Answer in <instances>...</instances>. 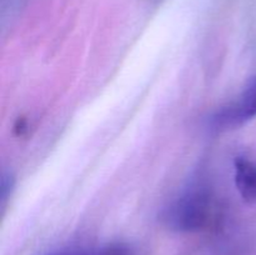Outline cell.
<instances>
[{
  "instance_id": "obj_1",
  "label": "cell",
  "mask_w": 256,
  "mask_h": 255,
  "mask_svg": "<svg viewBox=\"0 0 256 255\" xmlns=\"http://www.w3.org/2000/svg\"><path fill=\"white\" fill-rule=\"evenodd\" d=\"M214 215L212 194L202 185L190 186L172 200L162 212V220L169 229L180 232H200L209 226Z\"/></svg>"
},
{
  "instance_id": "obj_5",
  "label": "cell",
  "mask_w": 256,
  "mask_h": 255,
  "mask_svg": "<svg viewBox=\"0 0 256 255\" xmlns=\"http://www.w3.org/2000/svg\"><path fill=\"white\" fill-rule=\"evenodd\" d=\"M12 186H14V182H12V178L10 176V174H2V202L4 204L5 200L8 199V196L10 195V192H8L10 190L12 192Z\"/></svg>"
},
{
  "instance_id": "obj_2",
  "label": "cell",
  "mask_w": 256,
  "mask_h": 255,
  "mask_svg": "<svg viewBox=\"0 0 256 255\" xmlns=\"http://www.w3.org/2000/svg\"><path fill=\"white\" fill-rule=\"evenodd\" d=\"M256 116V76L250 80L240 96L232 104L226 105L212 118L216 129H232L245 124Z\"/></svg>"
},
{
  "instance_id": "obj_3",
  "label": "cell",
  "mask_w": 256,
  "mask_h": 255,
  "mask_svg": "<svg viewBox=\"0 0 256 255\" xmlns=\"http://www.w3.org/2000/svg\"><path fill=\"white\" fill-rule=\"evenodd\" d=\"M235 185L245 202H256V162L238 156L234 162Z\"/></svg>"
},
{
  "instance_id": "obj_4",
  "label": "cell",
  "mask_w": 256,
  "mask_h": 255,
  "mask_svg": "<svg viewBox=\"0 0 256 255\" xmlns=\"http://www.w3.org/2000/svg\"><path fill=\"white\" fill-rule=\"evenodd\" d=\"M82 255H138L130 245L122 242L105 245L95 250H84Z\"/></svg>"
}]
</instances>
